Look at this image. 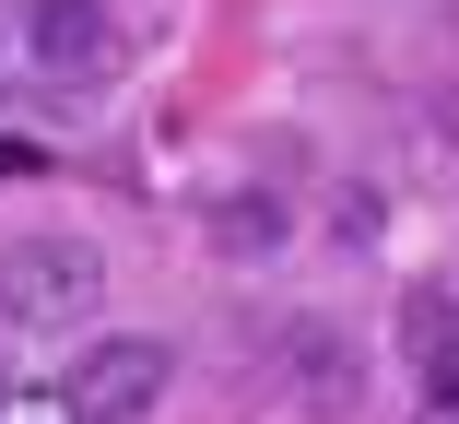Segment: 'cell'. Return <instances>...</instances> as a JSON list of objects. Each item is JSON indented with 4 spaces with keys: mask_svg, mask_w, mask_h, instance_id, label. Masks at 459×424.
I'll return each instance as SVG.
<instances>
[{
    "mask_svg": "<svg viewBox=\"0 0 459 424\" xmlns=\"http://www.w3.org/2000/svg\"><path fill=\"white\" fill-rule=\"evenodd\" d=\"M401 354H412V377H424L436 401H459V295H447V283H424V295L401 307Z\"/></svg>",
    "mask_w": 459,
    "mask_h": 424,
    "instance_id": "4",
    "label": "cell"
},
{
    "mask_svg": "<svg viewBox=\"0 0 459 424\" xmlns=\"http://www.w3.org/2000/svg\"><path fill=\"white\" fill-rule=\"evenodd\" d=\"M0 59L24 82H107L118 71V24H107V0H24V24L0 36Z\"/></svg>",
    "mask_w": 459,
    "mask_h": 424,
    "instance_id": "2",
    "label": "cell"
},
{
    "mask_svg": "<svg viewBox=\"0 0 459 424\" xmlns=\"http://www.w3.org/2000/svg\"><path fill=\"white\" fill-rule=\"evenodd\" d=\"M165 377H177V354L142 342V330H118V342H95V354L71 366V401H82V424H142L165 401Z\"/></svg>",
    "mask_w": 459,
    "mask_h": 424,
    "instance_id": "3",
    "label": "cell"
},
{
    "mask_svg": "<svg viewBox=\"0 0 459 424\" xmlns=\"http://www.w3.org/2000/svg\"><path fill=\"white\" fill-rule=\"evenodd\" d=\"M107 307V260L82 236H24L13 260H0V318L13 330H71Z\"/></svg>",
    "mask_w": 459,
    "mask_h": 424,
    "instance_id": "1",
    "label": "cell"
},
{
    "mask_svg": "<svg viewBox=\"0 0 459 424\" xmlns=\"http://www.w3.org/2000/svg\"><path fill=\"white\" fill-rule=\"evenodd\" d=\"M0 424H82V401L48 389V377H13V389H0Z\"/></svg>",
    "mask_w": 459,
    "mask_h": 424,
    "instance_id": "5",
    "label": "cell"
}]
</instances>
